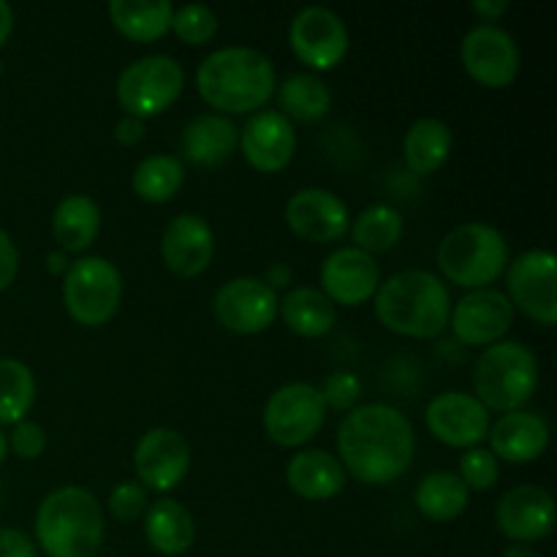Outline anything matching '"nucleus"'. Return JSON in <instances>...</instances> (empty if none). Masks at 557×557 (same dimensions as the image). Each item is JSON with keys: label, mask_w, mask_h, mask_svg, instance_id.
<instances>
[{"label": "nucleus", "mask_w": 557, "mask_h": 557, "mask_svg": "<svg viewBox=\"0 0 557 557\" xmlns=\"http://www.w3.org/2000/svg\"><path fill=\"white\" fill-rule=\"evenodd\" d=\"M261 281H264L267 286H270L272 292L277 294V292H281V288L292 286L294 272H292V267L286 264V261H275V264L267 267V272H264V277H261Z\"/></svg>", "instance_id": "obj_44"}, {"label": "nucleus", "mask_w": 557, "mask_h": 557, "mask_svg": "<svg viewBox=\"0 0 557 557\" xmlns=\"http://www.w3.org/2000/svg\"><path fill=\"white\" fill-rule=\"evenodd\" d=\"M471 490L462 484V479L451 471H433L417 484L413 504L419 515L433 522H451L468 509Z\"/></svg>", "instance_id": "obj_30"}, {"label": "nucleus", "mask_w": 557, "mask_h": 557, "mask_svg": "<svg viewBox=\"0 0 557 557\" xmlns=\"http://www.w3.org/2000/svg\"><path fill=\"white\" fill-rule=\"evenodd\" d=\"M139 484L152 493H169L190 471V444L180 430L152 428L139 438L134 451Z\"/></svg>", "instance_id": "obj_15"}, {"label": "nucleus", "mask_w": 557, "mask_h": 557, "mask_svg": "<svg viewBox=\"0 0 557 557\" xmlns=\"http://www.w3.org/2000/svg\"><path fill=\"white\" fill-rule=\"evenodd\" d=\"M286 223L299 239L315 245L337 243L351 228L346 201L326 188H302L286 201Z\"/></svg>", "instance_id": "obj_17"}, {"label": "nucleus", "mask_w": 557, "mask_h": 557, "mask_svg": "<svg viewBox=\"0 0 557 557\" xmlns=\"http://www.w3.org/2000/svg\"><path fill=\"white\" fill-rule=\"evenodd\" d=\"M239 150L256 172L277 174L294 161L297 131L277 109H261L239 131Z\"/></svg>", "instance_id": "obj_19"}, {"label": "nucleus", "mask_w": 557, "mask_h": 557, "mask_svg": "<svg viewBox=\"0 0 557 557\" xmlns=\"http://www.w3.org/2000/svg\"><path fill=\"white\" fill-rule=\"evenodd\" d=\"M0 71H3V60H0Z\"/></svg>", "instance_id": "obj_49"}, {"label": "nucleus", "mask_w": 557, "mask_h": 557, "mask_svg": "<svg viewBox=\"0 0 557 557\" xmlns=\"http://www.w3.org/2000/svg\"><path fill=\"white\" fill-rule=\"evenodd\" d=\"M321 397L326 403V411L335 408V411H351L359 406V397H362V384L354 373L348 370H335L330 379L321 386Z\"/></svg>", "instance_id": "obj_38"}, {"label": "nucleus", "mask_w": 557, "mask_h": 557, "mask_svg": "<svg viewBox=\"0 0 557 557\" xmlns=\"http://www.w3.org/2000/svg\"><path fill=\"white\" fill-rule=\"evenodd\" d=\"M473 389L487 411H522L539 389L536 354L520 341L493 343L476 359Z\"/></svg>", "instance_id": "obj_6"}, {"label": "nucleus", "mask_w": 557, "mask_h": 557, "mask_svg": "<svg viewBox=\"0 0 557 557\" xmlns=\"http://www.w3.org/2000/svg\"><path fill=\"white\" fill-rule=\"evenodd\" d=\"M47 449V433H44L41 424L30 422V419H22L14 424L9 435V451H14L20 460H38Z\"/></svg>", "instance_id": "obj_39"}, {"label": "nucleus", "mask_w": 557, "mask_h": 557, "mask_svg": "<svg viewBox=\"0 0 557 557\" xmlns=\"http://www.w3.org/2000/svg\"><path fill=\"white\" fill-rule=\"evenodd\" d=\"M451 145H455V136H451V128L444 120L422 117L406 131L403 158H406V166L413 174L428 177V174L438 172L449 161Z\"/></svg>", "instance_id": "obj_28"}, {"label": "nucleus", "mask_w": 557, "mask_h": 557, "mask_svg": "<svg viewBox=\"0 0 557 557\" xmlns=\"http://www.w3.org/2000/svg\"><path fill=\"white\" fill-rule=\"evenodd\" d=\"M515 324V305L498 288H476L451 305L449 326L466 346H493Z\"/></svg>", "instance_id": "obj_16"}, {"label": "nucleus", "mask_w": 557, "mask_h": 557, "mask_svg": "<svg viewBox=\"0 0 557 557\" xmlns=\"http://www.w3.org/2000/svg\"><path fill=\"white\" fill-rule=\"evenodd\" d=\"M147 128H145V120L139 117H131V114H123L114 125V139L120 141L123 147H136L141 139H145Z\"/></svg>", "instance_id": "obj_42"}, {"label": "nucleus", "mask_w": 557, "mask_h": 557, "mask_svg": "<svg viewBox=\"0 0 557 557\" xmlns=\"http://www.w3.org/2000/svg\"><path fill=\"white\" fill-rule=\"evenodd\" d=\"M109 16L125 38L150 44L172 30L174 5L169 0H112Z\"/></svg>", "instance_id": "obj_29"}, {"label": "nucleus", "mask_w": 557, "mask_h": 557, "mask_svg": "<svg viewBox=\"0 0 557 557\" xmlns=\"http://www.w3.org/2000/svg\"><path fill=\"white\" fill-rule=\"evenodd\" d=\"M500 533L515 544H533L555 531V500L539 484H520L509 490L495 506Z\"/></svg>", "instance_id": "obj_20"}, {"label": "nucleus", "mask_w": 557, "mask_h": 557, "mask_svg": "<svg viewBox=\"0 0 557 557\" xmlns=\"http://www.w3.org/2000/svg\"><path fill=\"white\" fill-rule=\"evenodd\" d=\"M348 232H351L354 248L364 250L370 256L386 253V250H392L403 239L406 218L392 205H370L359 212Z\"/></svg>", "instance_id": "obj_33"}, {"label": "nucleus", "mask_w": 557, "mask_h": 557, "mask_svg": "<svg viewBox=\"0 0 557 557\" xmlns=\"http://www.w3.org/2000/svg\"><path fill=\"white\" fill-rule=\"evenodd\" d=\"M381 286V267L364 250L346 245L332 250L321 264V292L332 299V305L357 308L375 297Z\"/></svg>", "instance_id": "obj_18"}, {"label": "nucleus", "mask_w": 557, "mask_h": 557, "mask_svg": "<svg viewBox=\"0 0 557 557\" xmlns=\"http://www.w3.org/2000/svg\"><path fill=\"white\" fill-rule=\"evenodd\" d=\"M172 30L177 33L180 41L190 44V47H205L212 41L218 33V16L210 5L205 3H185L174 9Z\"/></svg>", "instance_id": "obj_35"}, {"label": "nucleus", "mask_w": 557, "mask_h": 557, "mask_svg": "<svg viewBox=\"0 0 557 557\" xmlns=\"http://www.w3.org/2000/svg\"><path fill=\"white\" fill-rule=\"evenodd\" d=\"M145 539L158 555L180 557L194 547L196 522L174 498H158L145 511Z\"/></svg>", "instance_id": "obj_25"}, {"label": "nucleus", "mask_w": 557, "mask_h": 557, "mask_svg": "<svg viewBox=\"0 0 557 557\" xmlns=\"http://www.w3.org/2000/svg\"><path fill=\"white\" fill-rule=\"evenodd\" d=\"M509 267V243L482 221L451 228L438 245V270L460 288H490Z\"/></svg>", "instance_id": "obj_5"}, {"label": "nucleus", "mask_w": 557, "mask_h": 557, "mask_svg": "<svg viewBox=\"0 0 557 557\" xmlns=\"http://www.w3.org/2000/svg\"><path fill=\"white\" fill-rule=\"evenodd\" d=\"M490 451L498 460L525 466L539 460L549 446V424L542 413L533 411H511L500 413L490 424Z\"/></svg>", "instance_id": "obj_22"}, {"label": "nucleus", "mask_w": 557, "mask_h": 557, "mask_svg": "<svg viewBox=\"0 0 557 557\" xmlns=\"http://www.w3.org/2000/svg\"><path fill=\"white\" fill-rule=\"evenodd\" d=\"M0 557H38L36 542L16 528H0Z\"/></svg>", "instance_id": "obj_40"}, {"label": "nucleus", "mask_w": 557, "mask_h": 557, "mask_svg": "<svg viewBox=\"0 0 557 557\" xmlns=\"http://www.w3.org/2000/svg\"><path fill=\"white\" fill-rule=\"evenodd\" d=\"M101 207L92 196L71 194L52 212V234L65 253H85L101 232Z\"/></svg>", "instance_id": "obj_26"}, {"label": "nucleus", "mask_w": 557, "mask_h": 557, "mask_svg": "<svg viewBox=\"0 0 557 557\" xmlns=\"http://www.w3.org/2000/svg\"><path fill=\"white\" fill-rule=\"evenodd\" d=\"M185 87V71L169 54H145L125 65L117 76V101L131 117H156L166 112Z\"/></svg>", "instance_id": "obj_8"}, {"label": "nucleus", "mask_w": 557, "mask_h": 557, "mask_svg": "<svg viewBox=\"0 0 557 557\" xmlns=\"http://www.w3.org/2000/svg\"><path fill=\"white\" fill-rule=\"evenodd\" d=\"M277 112L294 123H315L332 107V92L319 74H292L283 85H277Z\"/></svg>", "instance_id": "obj_31"}, {"label": "nucleus", "mask_w": 557, "mask_h": 557, "mask_svg": "<svg viewBox=\"0 0 557 557\" xmlns=\"http://www.w3.org/2000/svg\"><path fill=\"white\" fill-rule=\"evenodd\" d=\"M506 297L542 326L557 324V261L553 250L533 248L506 267Z\"/></svg>", "instance_id": "obj_10"}, {"label": "nucleus", "mask_w": 557, "mask_h": 557, "mask_svg": "<svg viewBox=\"0 0 557 557\" xmlns=\"http://www.w3.org/2000/svg\"><path fill=\"white\" fill-rule=\"evenodd\" d=\"M36 403V375L20 359H0V424H16Z\"/></svg>", "instance_id": "obj_34"}, {"label": "nucleus", "mask_w": 557, "mask_h": 557, "mask_svg": "<svg viewBox=\"0 0 557 557\" xmlns=\"http://www.w3.org/2000/svg\"><path fill=\"white\" fill-rule=\"evenodd\" d=\"M11 33H14V9L5 0H0V47L9 41Z\"/></svg>", "instance_id": "obj_45"}, {"label": "nucleus", "mask_w": 557, "mask_h": 557, "mask_svg": "<svg viewBox=\"0 0 557 557\" xmlns=\"http://www.w3.org/2000/svg\"><path fill=\"white\" fill-rule=\"evenodd\" d=\"M326 403L321 389L308 381L277 386L264 406V430L283 449H299L321 433Z\"/></svg>", "instance_id": "obj_9"}, {"label": "nucleus", "mask_w": 557, "mask_h": 557, "mask_svg": "<svg viewBox=\"0 0 557 557\" xmlns=\"http://www.w3.org/2000/svg\"><path fill=\"white\" fill-rule=\"evenodd\" d=\"M471 11L482 16V22H487V25H495L509 11V0H473Z\"/></svg>", "instance_id": "obj_43"}, {"label": "nucleus", "mask_w": 557, "mask_h": 557, "mask_svg": "<svg viewBox=\"0 0 557 557\" xmlns=\"http://www.w3.org/2000/svg\"><path fill=\"white\" fill-rule=\"evenodd\" d=\"M498 457L490 449H482V446H473V449H466V455L460 457V473L457 476L462 479L468 490H476V493H484V490L495 487L498 482Z\"/></svg>", "instance_id": "obj_36"}, {"label": "nucleus", "mask_w": 557, "mask_h": 557, "mask_svg": "<svg viewBox=\"0 0 557 557\" xmlns=\"http://www.w3.org/2000/svg\"><path fill=\"white\" fill-rule=\"evenodd\" d=\"M107 504L117 522H136L145 517L150 498H147V490L139 482H123L112 490Z\"/></svg>", "instance_id": "obj_37"}, {"label": "nucleus", "mask_w": 557, "mask_h": 557, "mask_svg": "<svg viewBox=\"0 0 557 557\" xmlns=\"http://www.w3.org/2000/svg\"><path fill=\"white\" fill-rule=\"evenodd\" d=\"M460 58L468 76L493 90L509 87L522 69L517 38L506 27L487 22H479L462 36Z\"/></svg>", "instance_id": "obj_11"}, {"label": "nucleus", "mask_w": 557, "mask_h": 557, "mask_svg": "<svg viewBox=\"0 0 557 557\" xmlns=\"http://www.w3.org/2000/svg\"><path fill=\"white\" fill-rule=\"evenodd\" d=\"M16 272H20V250L11 234L0 228V292H5L16 281Z\"/></svg>", "instance_id": "obj_41"}, {"label": "nucleus", "mask_w": 557, "mask_h": 557, "mask_svg": "<svg viewBox=\"0 0 557 557\" xmlns=\"http://www.w3.org/2000/svg\"><path fill=\"white\" fill-rule=\"evenodd\" d=\"M430 435L451 449H473L490 433V411L476 395L468 392H441L424 411Z\"/></svg>", "instance_id": "obj_14"}, {"label": "nucleus", "mask_w": 557, "mask_h": 557, "mask_svg": "<svg viewBox=\"0 0 557 557\" xmlns=\"http://www.w3.org/2000/svg\"><path fill=\"white\" fill-rule=\"evenodd\" d=\"M341 460L324 449H305L288 460L286 484L305 500H332L346 487Z\"/></svg>", "instance_id": "obj_23"}, {"label": "nucleus", "mask_w": 557, "mask_h": 557, "mask_svg": "<svg viewBox=\"0 0 557 557\" xmlns=\"http://www.w3.org/2000/svg\"><path fill=\"white\" fill-rule=\"evenodd\" d=\"M63 302L82 326H103L123 302V275L103 256L71 261L63 275Z\"/></svg>", "instance_id": "obj_7"}, {"label": "nucleus", "mask_w": 557, "mask_h": 557, "mask_svg": "<svg viewBox=\"0 0 557 557\" xmlns=\"http://www.w3.org/2000/svg\"><path fill=\"white\" fill-rule=\"evenodd\" d=\"M5 457H9V435H5L3 430H0V466H3V462H5Z\"/></svg>", "instance_id": "obj_48"}, {"label": "nucleus", "mask_w": 557, "mask_h": 557, "mask_svg": "<svg viewBox=\"0 0 557 557\" xmlns=\"http://www.w3.org/2000/svg\"><path fill=\"white\" fill-rule=\"evenodd\" d=\"M277 297L261 277H232L215 294V319L234 335H259L270 330L277 315Z\"/></svg>", "instance_id": "obj_13"}, {"label": "nucleus", "mask_w": 557, "mask_h": 557, "mask_svg": "<svg viewBox=\"0 0 557 557\" xmlns=\"http://www.w3.org/2000/svg\"><path fill=\"white\" fill-rule=\"evenodd\" d=\"M196 90L218 114H256L275 96V65L253 47H221L196 69Z\"/></svg>", "instance_id": "obj_2"}, {"label": "nucleus", "mask_w": 557, "mask_h": 557, "mask_svg": "<svg viewBox=\"0 0 557 557\" xmlns=\"http://www.w3.org/2000/svg\"><path fill=\"white\" fill-rule=\"evenodd\" d=\"M131 185H134V194L141 201L166 205L185 185V161L177 156H169V152H156V156L141 158L136 163Z\"/></svg>", "instance_id": "obj_32"}, {"label": "nucleus", "mask_w": 557, "mask_h": 557, "mask_svg": "<svg viewBox=\"0 0 557 557\" xmlns=\"http://www.w3.org/2000/svg\"><path fill=\"white\" fill-rule=\"evenodd\" d=\"M215 232L196 212H183L166 223L161 234V259L174 275L196 277L212 264Z\"/></svg>", "instance_id": "obj_21"}, {"label": "nucleus", "mask_w": 557, "mask_h": 557, "mask_svg": "<svg viewBox=\"0 0 557 557\" xmlns=\"http://www.w3.org/2000/svg\"><path fill=\"white\" fill-rule=\"evenodd\" d=\"M237 145L239 128L226 114H199L183 131V156L196 166H218L228 161Z\"/></svg>", "instance_id": "obj_24"}, {"label": "nucleus", "mask_w": 557, "mask_h": 557, "mask_svg": "<svg viewBox=\"0 0 557 557\" xmlns=\"http://www.w3.org/2000/svg\"><path fill=\"white\" fill-rule=\"evenodd\" d=\"M337 451L346 476L362 484H392L411 468L417 451L411 419L386 403H362L341 419Z\"/></svg>", "instance_id": "obj_1"}, {"label": "nucleus", "mask_w": 557, "mask_h": 557, "mask_svg": "<svg viewBox=\"0 0 557 557\" xmlns=\"http://www.w3.org/2000/svg\"><path fill=\"white\" fill-rule=\"evenodd\" d=\"M277 313L299 337H324L337 324V308L332 299L313 286L288 288L286 297L277 302Z\"/></svg>", "instance_id": "obj_27"}, {"label": "nucleus", "mask_w": 557, "mask_h": 557, "mask_svg": "<svg viewBox=\"0 0 557 557\" xmlns=\"http://www.w3.org/2000/svg\"><path fill=\"white\" fill-rule=\"evenodd\" d=\"M107 533L101 500L85 487H58L36 509V542L49 557H96Z\"/></svg>", "instance_id": "obj_4"}, {"label": "nucleus", "mask_w": 557, "mask_h": 557, "mask_svg": "<svg viewBox=\"0 0 557 557\" xmlns=\"http://www.w3.org/2000/svg\"><path fill=\"white\" fill-rule=\"evenodd\" d=\"M504 557H542V553H536L531 544H509L504 549Z\"/></svg>", "instance_id": "obj_46"}, {"label": "nucleus", "mask_w": 557, "mask_h": 557, "mask_svg": "<svg viewBox=\"0 0 557 557\" xmlns=\"http://www.w3.org/2000/svg\"><path fill=\"white\" fill-rule=\"evenodd\" d=\"M47 270L49 272H63L69 270V259H65V253H58V250H52V253L47 256Z\"/></svg>", "instance_id": "obj_47"}, {"label": "nucleus", "mask_w": 557, "mask_h": 557, "mask_svg": "<svg viewBox=\"0 0 557 557\" xmlns=\"http://www.w3.org/2000/svg\"><path fill=\"white\" fill-rule=\"evenodd\" d=\"M375 319L389 332L433 341L449 326V286L430 270H403L386 277L373 297Z\"/></svg>", "instance_id": "obj_3"}, {"label": "nucleus", "mask_w": 557, "mask_h": 557, "mask_svg": "<svg viewBox=\"0 0 557 557\" xmlns=\"http://www.w3.org/2000/svg\"><path fill=\"white\" fill-rule=\"evenodd\" d=\"M288 44L305 65L313 71H330L343 63L351 38L341 14L326 5H305L288 27Z\"/></svg>", "instance_id": "obj_12"}]
</instances>
